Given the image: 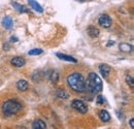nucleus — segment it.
Wrapping results in <instances>:
<instances>
[{
  "label": "nucleus",
  "instance_id": "18",
  "mask_svg": "<svg viewBox=\"0 0 134 129\" xmlns=\"http://www.w3.org/2000/svg\"><path fill=\"white\" fill-rule=\"evenodd\" d=\"M41 53H42V50H40V49H34V50H30L28 54L31 55V56H38Z\"/></svg>",
  "mask_w": 134,
  "mask_h": 129
},
{
  "label": "nucleus",
  "instance_id": "16",
  "mask_svg": "<svg viewBox=\"0 0 134 129\" xmlns=\"http://www.w3.org/2000/svg\"><path fill=\"white\" fill-rule=\"evenodd\" d=\"M13 6H14L16 9H18V12H20V13H28V9H27L25 6L20 5L17 2H14V3H13Z\"/></svg>",
  "mask_w": 134,
  "mask_h": 129
},
{
  "label": "nucleus",
  "instance_id": "3",
  "mask_svg": "<svg viewBox=\"0 0 134 129\" xmlns=\"http://www.w3.org/2000/svg\"><path fill=\"white\" fill-rule=\"evenodd\" d=\"M22 109V104L17 101V100H7L3 103L2 105V111H3V114L7 117L9 116H13V115H16L18 114Z\"/></svg>",
  "mask_w": 134,
  "mask_h": 129
},
{
  "label": "nucleus",
  "instance_id": "11",
  "mask_svg": "<svg viewBox=\"0 0 134 129\" xmlns=\"http://www.w3.org/2000/svg\"><path fill=\"white\" fill-rule=\"evenodd\" d=\"M28 2H29V4H30V6L33 8L35 12L40 13V14L43 12V8H42V7H41V6H40V5H39L35 0H28Z\"/></svg>",
  "mask_w": 134,
  "mask_h": 129
},
{
  "label": "nucleus",
  "instance_id": "4",
  "mask_svg": "<svg viewBox=\"0 0 134 129\" xmlns=\"http://www.w3.org/2000/svg\"><path fill=\"white\" fill-rule=\"evenodd\" d=\"M71 106H72L74 110L79 111L80 113H82V114H86L88 112V106L85 104V102H83L82 100H79V99L73 100V101L71 102Z\"/></svg>",
  "mask_w": 134,
  "mask_h": 129
},
{
  "label": "nucleus",
  "instance_id": "19",
  "mask_svg": "<svg viewBox=\"0 0 134 129\" xmlns=\"http://www.w3.org/2000/svg\"><path fill=\"white\" fill-rule=\"evenodd\" d=\"M126 82H127V84H128L131 88H133V86H134L133 78H132L131 76H127V77H126Z\"/></svg>",
  "mask_w": 134,
  "mask_h": 129
},
{
  "label": "nucleus",
  "instance_id": "10",
  "mask_svg": "<svg viewBox=\"0 0 134 129\" xmlns=\"http://www.w3.org/2000/svg\"><path fill=\"white\" fill-rule=\"evenodd\" d=\"M17 88L18 90H20V91H26L29 88V84H28V82H26L25 80H20L17 83Z\"/></svg>",
  "mask_w": 134,
  "mask_h": 129
},
{
  "label": "nucleus",
  "instance_id": "14",
  "mask_svg": "<svg viewBox=\"0 0 134 129\" xmlns=\"http://www.w3.org/2000/svg\"><path fill=\"white\" fill-rule=\"evenodd\" d=\"M119 49H120V51L123 52V53H130V52H132L133 47H132L131 45H129V44H121V45L119 46Z\"/></svg>",
  "mask_w": 134,
  "mask_h": 129
},
{
  "label": "nucleus",
  "instance_id": "5",
  "mask_svg": "<svg viewBox=\"0 0 134 129\" xmlns=\"http://www.w3.org/2000/svg\"><path fill=\"white\" fill-rule=\"evenodd\" d=\"M99 25L103 28H109L111 26V19L107 15H102L99 18Z\"/></svg>",
  "mask_w": 134,
  "mask_h": 129
},
{
  "label": "nucleus",
  "instance_id": "23",
  "mask_svg": "<svg viewBox=\"0 0 134 129\" xmlns=\"http://www.w3.org/2000/svg\"><path fill=\"white\" fill-rule=\"evenodd\" d=\"M10 41H18V38L17 37H12L10 38Z\"/></svg>",
  "mask_w": 134,
  "mask_h": 129
},
{
  "label": "nucleus",
  "instance_id": "2",
  "mask_svg": "<svg viewBox=\"0 0 134 129\" xmlns=\"http://www.w3.org/2000/svg\"><path fill=\"white\" fill-rule=\"evenodd\" d=\"M102 81L101 79L95 73V72H91L88 77V81L86 83V89L88 88V90L93 93V94H97L102 91Z\"/></svg>",
  "mask_w": 134,
  "mask_h": 129
},
{
  "label": "nucleus",
  "instance_id": "15",
  "mask_svg": "<svg viewBox=\"0 0 134 129\" xmlns=\"http://www.w3.org/2000/svg\"><path fill=\"white\" fill-rule=\"evenodd\" d=\"M99 118H100L103 122H108L110 120V115L107 113V111L101 110L100 113H99Z\"/></svg>",
  "mask_w": 134,
  "mask_h": 129
},
{
  "label": "nucleus",
  "instance_id": "8",
  "mask_svg": "<svg viewBox=\"0 0 134 129\" xmlns=\"http://www.w3.org/2000/svg\"><path fill=\"white\" fill-rule=\"evenodd\" d=\"M12 64L16 67H22L25 65V59L22 57H15L12 59Z\"/></svg>",
  "mask_w": 134,
  "mask_h": 129
},
{
  "label": "nucleus",
  "instance_id": "21",
  "mask_svg": "<svg viewBox=\"0 0 134 129\" xmlns=\"http://www.w3.org/2000/svg\"><path fill=\"white\" fill-rule=\"evenodd\" d=\"M97 102H98L99 104H103V103L105 102L104 97L102 96V95H98V96H97Z\"/></svg>",
  "mask_w": 134,
  "mask_h": 129
},
{
  "label": "nucleus",
  "instance_id": "17",
  "mask_svg": "<svg viewBox=\"0 0 134 129\" xmlns=\"http://www.w3.org/2000/svg\"><path fill=\"white\" fill-rule=\"evenodd\" d=\"M56 95L58 97H60V98H64V99H66L69 97V95L67 94L65 91H63V90H57L56 91Z\"/></svg>",
  "mask_w": 134,
  "mask_h": 129
},
{
  "label": "nucleus",
  "instance_id": "13",
  "mask_svg": "<svg viewBox=\"0 0 134 129\" xmlns=\"http://www.w3.org/2000/svg\"><path fill=\"white\" fill-rule=\"evenodd\" d=\"M13 24H14V22H13V20H12L10 17H5V18L2 20V25H3V27H5L6 29H10V28L13 27Z\"/></svg>",
  "mask_w": 134,
  "mask_h": 129
},
{
  "label": "nucleus",
  "instance_id": "1",
  "mask_svg": "<svg viewBox=\"0 0 134 129\" xmlns=\"http://www.w3.org/2000/svg\"><path fill=\"white\" fill-rule=\"evenodd\" d=\"M67 82H68V85L71 89H73L74 91L76 92H84L86 90V81H85V78L75 72V73H72L70 74L68 78H67Z\"/></svg>",
  "mask_w": 134,
  "mask_h": 129
},
{
  "label": "nucleus",
  "instance_id": "7",
  "mask_svg": "<svg viewBox=\"0 0 134 129\" xmlns=\"http://www.w3.org/2000/svg\"><path fill=\"white\" fill-rule=\"evenodd\" d=\"M99 71H100L101 76L103 78H107L109 72H110V67L107 64H101L99 66Z\"/></svg>",
  "mask_w": 134,
  "mask_h": 129
},
{
  "label": "nucleus",
  "instance_id": "20",
  "mask_svg": "<svg viewBox=\"0 0 134 129\" xmlns=\"http://www.w3.org/2000/svg\"><path fill=\"white\" fill-rule=\"evenodd\" d=\"M51 80L54 82V83H56V82L58 81V72H53L52 73V76H51Z\"/></svg>",
  "mask_w": 134,
  "mask_h": 129
},
{
  "label": "nucleus",
  "instance_id": "9",
  "mask_svg": "<svg viewBox=\"0 0 134 129\" xmlns=\"http://www.w3.org/2000/svg\"><path fill=\"white\" fill-rule=\"evenodd\" d=\"M32 128H34V129H46L47 128V124H46L42 120L37 119V120H35V121L33 122V124H32Z\"/></svg>",
  "mask_w": 134,
  "mask_h": 129
},
{
  "label": "nucleus",
  "instance_id": "22",
  "mask_svg": "<svg viewBox=\"0 0 134 129\" xmlns=\"http://www.w3.org/2000/svg\"><path fill=\"white\" fill-rule=\"evenodd\" d=\"M130 126H131V128H134V119L130 120Z\"/></svg>",
  "mask_w": 134,
  "mask_h": 129
},
{
  "label": "nucleus",
  "instance_id": "6",
  "mask_svg": "<svg viewBox=\"0 0 134 129\" xmlns=\"http://www.w3.org/2000/svg\"><path fill=\"white\" fill-rule=\"evenodd\" d=\"M57 57L63 61H67V62H72V63H76L77 60L71 56H68V55H64V54H61V53H57Z\"/></svg>",
  "mask_w": 134,
  "mask_h": 129
},
{
  "label": "nucleus",
  "instance_id": "12",
  "mask_svg": "<svg viewBox=\"0 0 134 129\" xmlns=\"http://www.w3.org/2000/svg\"><path fill=\"white\" fill-rule=\"evenodd\" d=\"M87 32H88V34H89L91 37H93V38H94V37H97V36L99 35V30H98L96 27H94V26H89Z\"/></svg>",
  "mask_w": 134,
  "mask_h": 129
},
{
  "label": "nucleus",
  "instance_id": "24",
  "mask_svg": "<svg viewBox=\"0 0 134 129\" xmlns=\"http://www.w3.org/2000/svg\"><path fill=\"white\" fill-rule=\"evenodd\" d=\"M77 1H80V2H85L86 0H77Z\"/></svg>",
  "mask_w": 134,
  "mask_h": 129
}]
</instances>
